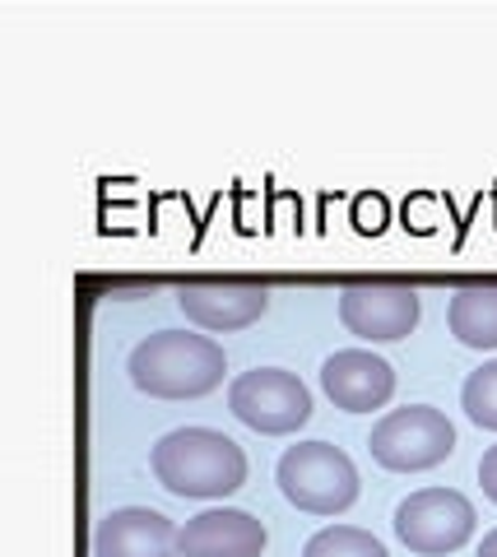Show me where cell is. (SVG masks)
Wrapping results in <instances>:
<instances>
[{
    "label": "cell",
    "instance_id": "1",
    "mask_svg": "<svg viewBox=\"0 0 497 557\" xmlns=\"http://www.w3.org/2000/svg\"><path fill=\"white\" fill-rule=\"evenodd\" d=\"M126 372L135 391L153 399H200L224 386L228 358L210 335H191V330H159L131 348Z\"/></svg>",
    "mask_w": 497,
    "mask_h": 557
},
{
    "label": "cell",
    "instance_id": "2",
    "mask_svg": "<svg viewBox=\"0 0 497 557\" xmlns=\"http://www.w3.org/2000/svg\"><path fill=\"white\" fill-rule=\"evenodd\" d=\"M153 479H159L173 497H196V502H210V497H228L247 483V456L228 432H214V428H177L159 437L153 446Z\"/></svg>",
    "mask_w": 497,
    "mask_h": 557
},
{
    "label": "cell",
    "instance_id": "3",
    "mask_svg": "<svg viewBox=\"0 0 497 557\" xmlns=\"http://www.w3.org/2000/svg\"><path fill=\"white\" fill-rule=\"evenodd\" d=\"M279 493L307 516H339L358 502V469L335 442H298L279 456Z\"/></svg>",
    "mask_w": 497,
    "mask_h": 557
},
{
    "label": "cell",
    "instance_id": "4",
    "mask_svg": "<svg viewBox=\"0 0 497 557\" xmlns=\"http://www.w3.org/2000/svg\"><path fill=\"white\" fill-rule=\"evenodd\" d=\"M368 450L382 469L419 474V469H433L456 450V428H451V418L433 405H405V409H390L376 418Z\"/></svg>",
    "mask_w": 497,
    "mask_h": 557
},
{
    "label": "cell",
    "instance_id": "5",
    "mask_svg": "<svg viewBox=\"0 0 497 557\" xmlns=\"http://www.w3.org/2000/svg\"><path fill=\"white\" fill-rule=\"evenodd\" d=\"M474 502L456 487H419L396 507V539L419 557H447L474 539Z\"/></svg>",
    "mask_w": 497,
    "mask_h": 557
},
{
    "label": "cell",
    "instance_id": "6",
    "mask_svg": "<svg viewBox=\"0 0 497 557\" xmlns=\"http://www.w3.org/2000/svg\"><path fill=\"white\" fill-rule=\"evenodd\" d=\"M228 409L237 423H247L261 437H288L312 418V391L284 368H251L233 376Z\"/></svg>",
    "mask_w": 497,
    "mask_h": 557
},
{
    "label": "cell",
    "instance_id": "7",
    "mask_svg": "<svg viewBox=\"0 0 497 557\" xmlns=\"http://www.w3.org/2000/svg\"><path fill=\"white\" fill-rule=\"evenodd\" d=\"M339 321L368 344L405 339L419 325V288L405 278H353L339 288Z\"/></svg>",
    "mask_w": 497,
    "mask_h": 557
},
{
    "label": "cell",
    "instance_id": "8",
    "mask_svg": "<svg viewBox=\"0 0 497 557\" xmlns=\"http://www.w3.org/2000/svg\"><path fill=\"white\" fill-rule=\"evenodd\" d=\"M177 307L186 311V321H196L200 330L228 335V330H247L251 321L265 317L270 288L256 284V278H182Z\"/></svg>",
    "mask_w": 497,
    "mask_h": 557
},
{
    "label": "cell",
    "instance_id": "9",
    "mask_svg": "<svg viewBox=\"0 0 497 557\" xmlns=\"http://www.w3.org/2000/svg\"><path fill=\"white\" fill-rule=\"evenodd\" d=\"M321 391L345 413H372L396 395V368L372 348H339L321 362Z\"/></svg>",
    "mask_w": 497,
    "mask_h": 557
},
{
    "label": "cell",
    "instance_id": "10",
    "mask_svg": "<svg viewBox=\"0 0 497 557\" xmlns=\"http://www.w3.org/2000/svg\"><path fill=\"white\" fill-rule=\"evenodd\" d=\"M270 544L265 520H256L243 507H214L191 516L177 530L182 557H261Z\"/></svg>",
    "mask_w": 497,
    "mask_h": 557
},
{
    "label": "cell",
    "instance_id": "11",
    "mask_svg": "<svg viewBox=\"0 0 497 557\" xmlns=\"http://www.w3.org/2000/svg\"><path fill=\"white\" fill-rule=\"evenodd\" d=\"M177 530L163 511L149 507H116L98 520L94 530V557H182Z\"/></svg>",
    "mask_w": 497,
    "mask_h": 557
},
{
    "label": "cell",
    "instance_id": "12",
    "mask_svg": "<svg viewBox=\"0 0 497 557\" xmlns=\"http://www.w3.org/2000/svg\"><path fill=\"white\" fill-rule=\"evenodd\" d=\"M447 325L465 348H497V284H460L447 302Z\"/></svg>",
    "mask_w": 497,
    "mask_h": 557
},
{
    "label": "cell",
    "instance_id": "13",
    "mask_svg": "<svg viewBox=\"0 0 497 557\" xmlns=\"http://www.w3.org/2000/svg\"><path fill=\"white\" fill-rule=\"evenodd\" d=\"M302 557H390L386 544L358 525H325L307 539Z\"/></svg>",
    "mask_w": 497,
    "mask_h": 557
},
{
    "label": "cell",
    "instance_id": "14",
    "mask_svg": "<svg viewBox=\"0 0 497 557\" xmlns=\"http://www.w3.org/2000/svg\"><path fill=\"white\" fill-rule=\"evenodd\" d=\"M460 405H465L474 428L497 432V358L465 376V386H460Z\"/></svg>",
    "mask_w": 497,
    "mask_h": 557
},
{
    "label": "cell",
    "instance_id": "15",
    "mask_svg": "<svg viewBox=\"0 0 497 557\" xmlns=\"http://www.w3.org/2000/svg\"><path fill=\"white\" fill-rule=\"evenodd\" d=\"M479 483H484L488 502H497V446H488L484 460H479Z\"/></svg>",
    "mask_w": 497,
    "mask_h": 557
},
{
    "label": "cell",
    "instance_id": "16",
    "mask_svg": "<svg viewBox=\"0 0 497 557\" xmlns=\"http://www.w3.org/2000/svg\"><path fill=\"white\" fill-rule=\"evenodd\" d=\"M479 557H497V530L484 534V544H479Z\"/></svg>",
    "mask_w": 497,
    "mask_h": 557
}]
</instances>
